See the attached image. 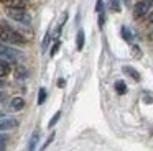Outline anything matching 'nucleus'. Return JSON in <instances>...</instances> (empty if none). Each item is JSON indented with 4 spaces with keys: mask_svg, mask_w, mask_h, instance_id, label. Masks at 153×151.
I'll use <instances>...</instances> for the list:
<instances>
[{
    "mask_svg": "<svg viewBox=\"0 0 153 151\" xmlns=\"http://www.w3.org/2000/svg\"><path fill=\"white\" fill-rule=\"evenodd\" d=\"M0 41H5V43H13V44H22L25 43V36L22 35L20 31L13 28H8L5 25H0Z\"/></svg>",
    "mask_w": 153,
    "mask_h": 151,
    "instance_id": "1",
    "label": "nucleus"
},
{
    "mask_svg": "<svg viewBox=\"0 0 153 151\" xmlns=\"http://www.w3.org/2000/svg\"><path fill=\"white\" fill-rule=\"evenodd\" d=\"M7 15L10 16L12 20L20 23H30V15L25 12L23 7H8L7 8Z\"/></svg>",
    "mask_w": 153,
    "mask_h": 151,
    "instance_id": "2",
    "label": "nucleus"
},
{
    "mask_svg": "<svg viewBox=\"0 0 153 151\" xmlns=\"http://www.w3.org/2000/svg\"><path fill=\"white\" fill-rule=\"evenodd\" d=\"M150 5L152 3L148 0H140V2H137L135 7H133V16L135 18H143L150 12Z\"/></svg>",
    "mask_w": 153,
    "mask_h": 151,
    "instance_id": "3",
    "label": "nucleus"
},
{
    "mask_svg": "<svg viewBox=\"0 0 153 151\" xmlns=\"http://www.w3.org/2000/svg\"><path fill=\"white\" fill-rule=\"evenodd\" d=\"M20 56V51L13 48H8V46H2L0 44V58H5L7 61H15V59Z\"/></svg>",
    "mask_w": 153,
    "mask_h": 151,
    "instance_id": "4",
    "label": "nucleus"
},
{
    "mask_svg": "<svg viewBox=\"0 0 153 151\" xmlns=\"http://www.w3.org/2000/svg\"><path fill=\"white\" fill-rule=\"evenodd\" d=\"M17 123H18V121L15 120V118H7V117L0 118V131L12 130V128H15V127H17Z\"/></svg>",
    "mask_w": 153,
    "mask_h": 151,
    "instance_id": "5",
    "label": "nucleus"
},
{
    "mask_svg": "<svg viewBox=\"0 0 153 151\" xmlns=\"http://www.w3.org/2000/svg\"><path fill=\"white\" fill-rule=\"evenodd\" d=\"M25 108V100L22 97H13L10 100V110L12 112H22Z\"/></svg>",
    "mask_w": 153,
    "mask_h": 151,
    "instance_id": "6",
    "label": "nucleus"
},
{
    "mask_svg": "<svg viewBox=\"0 0 153 151\" xmlns=\"http://www.w3.org/2000/svg\"><path fill=\"white\" fill-rule=\"evenodd\" d=\"M38 141H40V130H35L33 135H31V138H30V141H28L27 151H35V150H36Z\"/></svg>",
    "mask_w": 153,
    "mask_h": 151,
    "instance_id": "7",
    "label": "nucleus"
},
{
    "mask_svg": "<svg viewBox=\"0 0 153 151\" xmlns=\"http://www.w3.org/2000/svg\"><path fill=\"white\" fill-rule=\"evenodd\" d=\"M123 72H125L127 76H130V77L133 79V81L138 82L140 79H142V76H140V72L137 71L135 67H132V66H123Z\"/></svg>",
    "mask_w": 153,
    "mask_h": 151,
    "instance_id": "8",
    "label": "nucleus"
},
{
    "mask_svg": "<svg viewBox=\"0 0 153 151\" xmlns=\"http://www.w3.org/2000/svg\"><path fill=\"white\" fill-rule=\"evenodd\" d=\"M84 41H86V35H84V30H79L76 35V49L77 51H82L84 48Z\"/></svg>",
    "mask_w": 153,
    "mask_h": 151,
    "instance_id": "9",
    "label": "nucleus"
},
{
    "mask_svg": "<svg viewBox=\"0 0 153 151\" xmlns=\"http://www.w3.org/2000/svg\"><path fill=\"white\" fill-rule=\"evenodd\" d=\"M8 72H10V66H8V62L4 61V59H0V79L5 77Z\"/></svg>",
    "mask_w": 153,
    "mask_h": 151,
    "instance_id": "10",
    "label": "nucleus"
},
{
    "mask_svg": "<svg viewBox=\"0 0 153 151\" xmlns=\"http://www.w3.org/2000/svg\"><path fill=\"white\" fill-rule=\"evenodd\" d=\"M114 87H115V90H117V94H119V95L127 94V84H125L123 81H117Z\"/></svg>",
    "mask_w": 153,
    "mask_h": 151,
    "instance_id": "11",
    "label": "nucleus"
},
{
    "mask_svg": "<svg viewBox=\"0 0 153 151\" xmlns=\"http://www.w3.org/2000/svg\"><path fill=\"white\" fill-rule=\"evenodd\" d=\"M0 2L8 8V7H23L25 0H0Z\"/></svg>",
    "mask_w": 153,
    "mask_h": 151,
    "instance_id": "12",
    "label": "nucleus"
},
{
    "mask_svg": "<svg viewBox=\"0 0 153 151\" xmlns=\"http://www.w3.org/2000/svg\"><path fill=\"white\" fill-rule=\"evenodd\" d=\"M120 33H122V38L125 39L127 43H132V39H133V35L130 33V30L127 28V26H122V28H120Z\"/></svg>",
    "mask_w": 153,
    "mask_h": 151,
    "instance_id": "13",
    "label": "nucleus"
},
{
    "mask_svg": "<svg viewBox=\"0 0 153 151\" xmlns=\"http://www.w3.org/2000/svg\"><path fill=\"white\" fill-rule=\"evenodd\" d=\"M15 74H17L18 79H27V77H28V71L23 67V66H17V69H15Z\"/></svg>",
    "mask_w": 153,
    "mask_h": 151,
    "instance_id": "14",
    "label": "nucleus"
},
{
    "mask_svg": "<svg viewBox=\"0 0 153 151\" xmlns=\"http://www.w3.org/2000/svg\"><path fill=\"white\" fill-rule=\"evenodd\" d=\"M109 7H110V10H112V12L119 13L120 12V0H110Z\"/></svg>",
    "mask_w": 153,
    "mask_h": 151,
    "instance_id": "15",
    "label": "nucleus"
},
{
    "mask_svg": "<svg viewBox=\"0 0 153 151\" xmlns=\"http://www.w3.org/2000/svg\"><path fill=\"white\" fill-rule=\"evenodd\" d=\"M45 100H46V89L41 87V89H40V92H38V105L45 104Z\"/></svg>",
    "mask_w": 153,
    "mask_h": 151,
    "instance_id": "16",
    "label": "nucleus"
},
{
    "mask_svg": "<svg viewBox=\"0 0 153 151\" xmlns=\"http://www.w3.org/2000/svg\"><path fill=\"white\" fill-rule=\"evenodd\" d=\"M59 46H61V41H59V39H56V41L53 43V46H51V49H50V56H51V58L59 51Z\"/></svg>",
    "mask_w": 153,
    "mask_h": 151,
    "instance_id": "17",
    "label": "nucleus"
},
{
    "mask_svg": "<svg viewBox=\"0 0 153 151\" xmlns=\"http://www.w3.org/2000/svg\"><path fill=\"white\" fill-rule=\"evenodd\" d=\"M50 39H51V35H50V31H48L43 38V43H41V51H46L48 44H50Z\"/></svg>",
    "mask_w": 153,
    "mask_h": 151,
    "instance_id": "18",
    "label": "nucleus"
},
{
    "mask_svg": "<svg viewBox=\"0 0 153 151\" xmlns=\"http://www.w3.org/2000/svg\"><path fill=\"white\" fill-rule=\"evenodd\" d=\"M59 117H61V112H56V113H54V117L51 118V120H50V123H48V128H53L54 125L58 123V120H59Z\"/></svg>",
    "mask_w": 153,
    "mask_h": 151,
    "instance_id": "19",
    "label": "nucleus"
},
{
    "mask_svg": "<svg viewBox=\"0 0 153 151\" xmlns=\"http://www.w3.org/2000/svg\"><path fill=\"white\" fill-rule=\"evenodd\" d=\"M53 140H54V131H53V133L50 135V136H48V140H46V141H45V143H43V146L40 148V151H45V150H46V148H48V146H50V144H51V141H53Z\"/></svg>",
    "mask_w": 153,
    "mask_h": 151,
    "instance_id": "20",
    "label": "nucleus"
},
{
    "mask_svg": "<svg viewBox=\"0 0 153 151\" xmlns=\"http://www.w3.org/2000/svg\"><path fill=\"white\" fill-rule=\"evenodd\" d=\"M96 12H97V13H102V12H104V3H102V0H97Z\"/></svg>",
    "mask_w": 153,
    "mask_h": 151,
    "instance_id": "21",
    "label": "nucleus"
},
{
    "mask_svg": "<svg viewBox=\"0 0 153 151\" xmlns=\"http://www.w3.org/2000/svg\"><path fill=\"white\" fill-rule=\"evenodd\" d=\"M5 148H7V143H5V140H0V151H5Z\"/></svg>",
    "mask_w": 153,
    "mask_h": 151,
    "instance_id": "22",
    "label": "nucleus"
},
{
    "mask_svg": "<svg viewBox=\"0 0 153 151\" xmlns=\"http://www.w3.org/2000/svg\"><path fill=\"white\" fill-rule=\"evenodd\" d=\"M58 85H59V87H64V85H66V81H64V79H59V81H58Z\"/></svg>",
    "mask_w": 153,
    "mask_h": 151,
    "instance_id": "23",
    "label": "nucleus"
},
{
    "mask_svg": "<svg viewBox=\"0 0 153 151\" xmlns=\"http://www.w3.org/2000/svg\"><path fill=\"white\" fill-rule=\"evenodd\" d=\"M148 21H150V23H153V12L148 15Z\"/></svg>",
    "mask_w": 153,
    "mask_h": 151,
    "instance_id": "24",
    "label": "nucleus"
},
{
    "mask_svg": "<svg viewBox=\"0 0 153 151\" xmlns=\"http://www.w3.org/2000/svg\"><path fill=\"white\" fill-rule=\"evenodd\" d=\"M4 98H5V94H4V92H0V102L4 100Z\"/></svg>",
    "mask_w": 153,
    "mask_h": 151,
    "instance_id": "25",
    "label": "nucleus"
},
{
    "mask_svg": "<svg viewBox=\"0 0 153 151\" xmlns=\"http://www.w3.org/2000/svg\"><path fill=\"white\" fill-rule=\"evenodd\" d=\"M2 87H5V81H2V79H0V89Z\"/></svg>",
    "mask_w": 153,
    "mask_h": 151,
    "instance_id": "26",
    "label": "nucleus"
},
{
    "mask_svg": "<svg viewBox=\"0 0 153 151\" xmlns=\"http://www.w3.org/2000/svg\"><path fill=\"white\" fill-rule=\"evenodd\" d=\"M4 117H5V113H4L2 110H0V118H4Z\"/></svg>",
    "mask_w": 153,
    "mask_h": 151,
    "instance_id": "27",
    "label": "nucleus"
},
{
    "mask_svg": "<svg viewBox=\"0 0 153 151\" xmlns=\"http://www.w3.org/2000/svg\"><path fill=\"white\" fill-rule=\"evenodd\" d=\"M0 140H5V136H4V135H0Z\"/></svg>",
    "mask_w": 153,
    "mask_h": 151,
    "instance_id": "28",
    "label": "nucleus"
},
{
    "mask_svg": "<svg viewBox=\"0 0 153 151\" xmlns=\"http://www.w3.org/2000/svg\"><path fill=\"white\" fill-rule=\"evenodd\" d=\"M148 2H150V3H153V0H148Z\"/></svg>",
    "mask_w": 153,
    "mask_h": 151,
    "instance_id": "29",
    "label": "nucleus"
}]
</instances>
